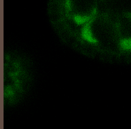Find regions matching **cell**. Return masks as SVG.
Segmentation results:
<instances>
[{
    "label": "cell",
    "instance_id": "obj_1",
    "mask_svg": "<svg viewBox=\"0 0 131 129\" xmlns=\"http://www.w3.org/2000/svg\"><path fill=\"white\" fill-rule=\"evenodd\" d=\"M117 14L111 11L99 12L78 31L81 39L101 53L106 62L110 63H125L118 31Z\"/></svg>",
    "mask_w": 131,
    "mask_h": 129
},
{
    "label": "cell",
    "instance_id": "obj_2",
    "mask_svg": "<svg viewBox=\"0 0 131 129\" xmlns=\"http://www.w3.org/2000/svg\"><path fill=\"white\" fill-rule=\"evenodd\" d=\"M4 105L19 104L29 92L34 81V70L29 59L16 51L5 53L3 66Z\"/></svg>",
    "mask_w": 131,
    "mask_h": 129
},
{
    "label": "cell",
    "instance_id": "obj_3",
    "mask_svg": "<svg viewBox=\"0 0 131 129\" xmlns=\"http://www.w3.org/2000/svg\"><path fill=\"white\" fill-rule=\"evenodd\" d=\"M117 23L122 52L131 53V12L118 13Z\"/></svg>",
    "mask_w": 131,
    "mask_h": 129
}]
</instances>
